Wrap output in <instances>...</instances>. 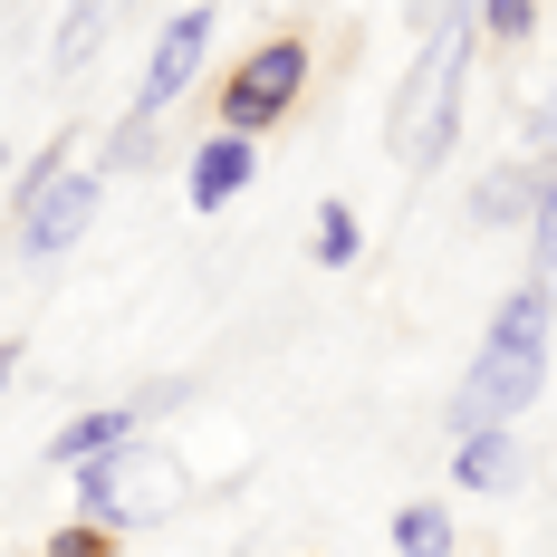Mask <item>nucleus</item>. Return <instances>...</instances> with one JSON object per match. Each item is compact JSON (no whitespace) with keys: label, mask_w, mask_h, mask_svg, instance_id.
<instances>
[{"label":"nucleus","mask_w":557,"mask_h":557,"mask_svg":"<svg viewBox=\"0 0 557 557\" xmlns=\"http://www.w3.org/2000/svg\"><path fill=\"white\" fill-rule=\"evenodd\" d=\"M548 173L539 154H500V164L471 183V222L481 231H529V212H539V193H548Z\"/></svg>","instance_id":"9"},{"label":"nucleus","mask_w":557,"mask_h":557,"mask_svg":"<svg viewBox=\"0 0 557 557\" xmlns=\"http://www.w3.org/2000/svg\"><path fill=\"white\" fill-rule=\"evenodd\" d=\"M212 39H222V10H212V0H183L164 29H154V49H145V77H135L125 115H154V125H164V115L202 87V58H212Z\"/></svg>","instance_id":"6"},{"label":"nucleus","mask_w":557,"mask_h":557,"mask_svg":"<svg viewBox=\"0 0 557 557\" xmlns=\"http://www.w3.org/2000/svg\"><path fill=\"white\" fill-rule=\"evenodd\" d=\"M529 288L557 298V173H548V193H539V212H529Z\"/></svg>","instance_id":"15"},{"label":"nucleus","mask_w":557,"mask_h":557,"mask_svg":"<svg viewBox=\"0 0 557 557\" xmlns=\"http://www.w3.org/2000/svg\"><path fill=\"white\" fill-rule=\"evenodd\" d=\"M308 77H318V49H308L298 29H270L260 49H240V58L222 67V87H212V125L260 145V135H278V125L298 115Z\"/></svg>","instance_id":"4"},{"label":"nucleus","mask_w":557,"mask_h":557,"mask_svg":"<svg viewBox=\"0 0 557 557\" xmlns=\"http://www.w3.org/2000/svg\"><path fill=\"white\" fill-rule=\"evenodd\" d=\"M10 375H20V336H0V394H10Z\"/></svg>","instance_id":"20"},{"label":"nucleus","mask_w":557,"mask_h":557,"mask_svg":"<svg viewBox=\"0 0 557 557\" xmlns=\"http://www.w3.org/2000/svg\"><path fill=\"white\" fill-rule=\"evenodd\" d=\"M461 77H471V29H433L413 49V67H404V87L385 107V145L413 173H433L451 154V135H461Z\"/></svg>","instance_id":"3"},{"label":"nucleus","mask_w":557,"mask_h":557,"mask_svg":"<svg viewBox=\"0 0 557 557\" xmlns=\"http://www.w3.org/2000/svg\"><path fill=\"white\" fill-rule=\"evenodd\" d=\"M548 336H557V298L519 278L500 308H491V336H481V356L461 366V385H451V404H443V443L491 433V423H519V413L548 394Z\"/></svg>","instance_id":"1"},{"label":"nucleus","mask_w":557,"mask_h":557,"mask_svg":"<svg viewBox=\"0 0 557 557\" xmlns=\"http://www.w3.org/2000/svg\"><path fill=\"white\" fill-rule=\"evenodd\" d=\"M519 135H529L519 154H539V164H557V87H548V97H529V125H519Z\"/></svg>","instance_id":"18"},{"label":"nucleus","mask_w":557,"mask_h":557,"mask_svg":"<svg viewBox=\"0 0 557 557\" xmlns=\"http://www.w3.org/2000/svg\"><path fill=\"white\" fill-rule=\"evenodd\" d=\"M413 29L433 39V29H471V0H413Z\"/></svg>","instance_id":"19"},{"label":"nucleus","mask_w":557,"mask_h":557,"mask_svg":"<svg viewBox=\"0 0 557 557\" xmlns=\"http://www.w3.org/2000/svg\"><path fill=\"white\" fill-rule=\"evenodd\" d=\"M115 548H125L115 529H97V519H67V529H49V548H39V557H115Z\"/></svg>","instance_id":"17"},{"label":"nucleus","mask_w":557,"mask_h":557,"mask_svg":"<svg viewBox=\"0 0 557 557\" xmlns=\"http://www.w3.org/2000/svg\"><path fill=\"white\" fill-rule=\"evenodd\" d=\"M250 183H260V145H250V135H222V125H212V135L183 154V202H193L202 222H212V212H231Z\"/></svg>","instance_id":"7"},{"label":"nucleus","mask_w":557,"mask_h":557,"mask_svg":"<svg viewBox=\"0 0 557 557\" xmlns=\"http://www.w3.org/2000/svg\"><path fill=\"white\" fill-rule=\"evenodd\" d=\"M145 394H125V404H87V413H67L49 433V471H77V461H107V451H125V443H145Z\"/></svg>","instance_id":"8"},{"label":"nucleus","mask_w":557,"mask_h":557,"mask_svg":"<svg viewBox=\"0 0 557 557\" xmlns=\"http://www.w3.org/2000/svg\"><path fill=\"white\" fill-rule=\"evenodd\" d=\"M97 202H107V164H77L67 135H58L49 154L10 164V250L20 260H67L97 231Z\"/></svg>","instance_id":"2"},{"label":"nucleus","mask_w":557,"mask_h":557,"mask_svg":"<svg viewBox=\"0 0 557 557\" xmlns=\"http://www.w3.org/2000/svg\"><path fill=\"white\" fill-rule=\"evenodd\" d=\"M308 260H318V270H356V260H366V222H356L346 193H327V202L308 212Z\"/></svg>","instance_id":"13"},{"label":"nucleus","mask_w":557,"mask_h":557,"mask_svg":"<svg viewBox=\"0 0 557 557\" xmlns=\"http://www.w3.org/2000/svg\"><path fill=\"white\" fill-rule=\"evenodd\" d=\"M67 491H77V519H97V529H154V519H173L183 509V461L154 443H125L107 451V461H77L67 471Z\"/></svg>","instance_id":"5"},{"label":"nucleus","mask_w":557,"mask_h":557,"mask_svg":"<svg viewBox=\"0 0 557 557\" xmlns=\"http://www.w3.org/2000/svg\"><path fill=\"white\" fill-rule=\"evenodd\" d=\"M451 481H461V491H481V500L519 491V481H529V443H519V423L461 433V443H451Z\"/></svg>","instance_id":"10"},{"label":"nucleus","mask_w":557,"mask_h":557,"mask_svg":"<svg viewBox=\"0 0 557 557\" xmlns=\"http://www.w3.org/2000/svg\"><path fill=\"white\" fill-rule=\"evenodd\" d=\"M0 173H10V154H0Z\"/></svg>","instance_id":"21"},{"label":"nucleus","mask_w":557,"mask_h":557,"mask_svg":"<svg viewBox=\"0 0 557 557\" xmlns=\"http://www.w3.org/2000/svg\"><path fill=\"white\" fill-rule=\"evenodd\" d=\"M125 10H135V0H67V10H58V39H49V67L58 77H87L97 49L125 29Z\"/></svg>","instance_id":"11"},{"label":"nucleus","mask_w":557,"mask_h":557,"mask_svg":"<svg viewBox=\"0 0 557 557\" xmlns=\"http://www.w3.org/2000/svg\"><path fill=\"white\" fill-rule=\"evenodd\" d=\"M471 39H491V49H529V39H539V0H471Z\"/></svg>","instance_id":"14"},{"label":"nucleus","mask_w":557,"mask_h":557,"mask_svg":"<svg viewBox=\"0 0 557 557\" xmlns=\"http://www.w3.org/2000/svg\"><path fill=\"white\" fill-rule=\"evenodd\" d=\"M385 539H394V557H461V519L443 500H404L385 519Z\"/></svg>","instance_id":"12"},{"label":"nucleus","mask_w":557,"mask_h":557,"mask_svg":"<svg viewBox=\"0 0 557 557\" xmlns=\"http://www.w3.org/2000/svg\"><path fill=\"white\" fill-rule=\"evenodd\" d=\"M154 154H164V125H154V115H125L107 135V173H145Z\"/></svg>","instance_id":"16"}]
</instances>
